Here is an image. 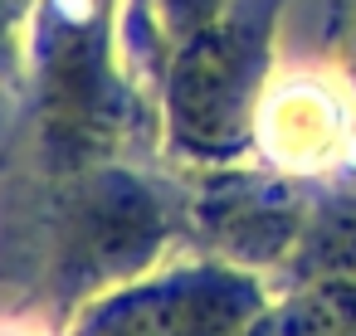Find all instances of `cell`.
Wrapping results in <instances>:
<instances>
[{"label": "cell", "instance_id": "1", "mask_svg": "<svg viewBox=\"0 0 356 336\" xmlns=\"http://www.w3.org/2000/svg\"><path fill=\"white\" fill-rule=\"evenodd\" d=\"M122 0H35L25 25V78L35 142L54 176L93 171L113 156L132 78L122 74Z\"/></svg>", "mask_w": 356, "mask_h": 336}, {"label": "cell", "instance_id": "2", "mask_svg": "<svg viewBox=\"0 0 356 336\" xmlns=\"http://www.w3.org/2000/svg\"><path fill=\"white\" fill-rule=\"evenodd\" d=\"M278 0H229L205 30H195L161 74V112L171 146L191 161L229 166L254 151V112L268 88Z\"/></svg>", "mask_w": 356, "mask_h": 336}, {"label": "cell", "instance_id": "3", "mask_svg": "<svg viewBox=\"0 0 356 336\" xmlns=\"http://www.w3.org/2000/svg\"><path fill=\"white\" fill-rule=\"evenodd\" d=\"M64 224H59V283L69 292V278L93 292H113L122 283H137L152 273V258L161 253L171 234L166 200L137 180L132 171L103 161L93 171L64 176Z\"/></svg>", "mask_w": 356, "mask_h": 336}, {"label": "cell", "instance_id": "4", "mask_svg": "<svg viewBox=\"0 0 356 336\" xmlns=\"http://www.w3.org/2000/svg\"><path fill=\"white\" fill-rule=\"evenodd\" d=\"M268 297L239 263H195L176 273H147L103 292V302L74 326V336H254Z\"/></svg>", "mask_w": 356, "mask_h": 336}, {"label": "cell", "instance_id": "5", "mask_svg": "<svg viewBox=\"0 0 356 336\" xmlns=\"http://www.w3.org/2000/svg\"><path fill=\"white\" fill-rule=\"evenodd\" d=\"M254 156L288 180L356 176V88L337 69H283L254 112Z\"/></svg>", "mask_w": 356, "mask_h": 336}, {"label": "cell", "instance_id": "6", "mask_svg": "<svg viewBox=\"0 0 356 336\" xmlns=\"http://www.w3.org/2000/svg\"><path fill=\"white\" fill-rule=\"evenodd\" d=\"M195 224L225 263L264 268L298 249L307 229V205L278 171H220L195 200Z\"/></svg>", "mask_w": 356, "mask_h": 336}, {"label": "cell", "instance_id": "7", "mask_svg": "<svg viewBox=\"0 0 356 336\" xmlns=\"http://www.w3.org/2000/svg\"><path fill=\"white\" fill-rule=\"evenodd\" d=\"M254 336H356V278H307L268 307Z\"/></svg>", "mask_w": 356, "mask_h": 336}, {"label": "cell", "instance_id": "8", "mask_svg": "<svg viewBox=\"0 0 356 336\" xmlns=\"http://www.w3.org/2000/svg\"><path fill=\"white\" fill-rule=\"evenodd\" d=\"M0 336H49L40 321H25V317H6L0 321Z\"/></svg>", "mask_w": 356, "mask_h": 336}, {"label": "cell", "instance_id": "9", "mask_svg": "<svg viewBox=\"0 0 356 336\" xmlns=\"http://www.w3.org/2000/svg\"><path fill=\"white\" fill-rule=\"evenodd\" d=\"M346 78H351V88H356V40H351V59H346Z\"/></svg>", "mask_w": 356, "mask_h": 336}]
</instances>
